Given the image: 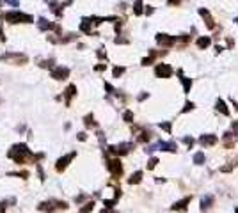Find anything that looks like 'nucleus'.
I'll use <instances>...</instances> for the list:
<instances>
[{
  "instance_id": "5701e85b",
  "label": "nucleus",
  "mask_w": 238,
  "mask_h": 213,
  "mask_svg": "<svg viewBox=\"0 0 238 213\" xmlns=\"http://www.w3.org/2000/svg\"><path fill=\"white\" fill-rule=\"evenodd\" d=\"M192 108H194V103L187 101V103H185V108H183V112H189V110H192Z\"/></svg>"
},
{
  "instance_id": "4be33fe9",
  "label": "nucleus",
  "mask_w": 238,
  "mask_h": 213,
  "mask_svg": "<svg viewBox=\"0 0 238 213\" xmlns=\"http://www.w3.org/2000/svg\"><path fill=\"white\" fill-rule=\"evenodd\" d=\"M183 142H185L189 148H192V146H194V139H192V137H183Z\"/></svg>"
},
{
  "instance_id": "9d476101",
  "label": "nucleus",
  "mask_w": 238,
  "mask_h": 213,
  "mask_svg": "<svg viewBox=\"0 0 238 213\" xmlns=\"http://www.w3.org/2000/svg\"><path fill=\"white\" fill-rule=\"evenodd\" d=\"M213 204V197L212 196H206V197H203V201H201V210L205 212V210H210V206Z\"/></svg>"
},
{
  "instance_id": "7ed1b4c3",
  "label": "nucleus",
  "mask_w": 238,
  "mask_h": 213,
  "mask_svg": "<svg viewBox=\"0 0 238 213\" xmlns=\"http://www.w3.org/2000/svg\"><path fill=\"white\" fill-rule=\"evenodd\" d=\"M75 155H76V153H69V155L62 156L60 160H57V164H55V171H57V172H62V171H64V169L69 165V162L75 158Z\"/></svg>"
},
{
  "instance_id": "0eeeda50",
  "label": "nucleus",
  "mask_w": 238,
  "mask_h": 213,
  "mask_svg": "<svg viewBox=\"0 0 238 213\" xmlns=\"http://www.w3.org/2000/svg\"><path fill=\"white\" fill-rule=\"evenodd\" d=\"M68 75H69V69H66V68H57V69H53V73H52V76L57 78V80H64Z\"/></svg>"
},
{
  "instance_id": "a878e982",
  "label": "nucleus",
  "mask_w": 238,
  "mask_h": 213,
  "mask_svg": "<svg viewBox=\"0 0 238 213\" xmlns=\"http://www.w3.org/2000/svg\"><path fill=\"white\" fill-rule=\"evenodd\" d=\"M85 139H87L85 133H78V140H85Z\"/></svg>"
},
{
  "instance_id": "423d86ee",
  "label": "nucleus",
  "mask_w": 238,
  "mask_h": 213,
  "mask_svg": "<svg viewBox=\"0 0 238 213\" xmlns=\"http://www.w3.org/2000/svg\"><path fill=\"white\" fill-rule=\"evenodd\" d=\"M156 149H162V151H171V153H174V151L178 149V146H176V142H158V144H156Z\"/></svg>"
},
{
  "instance_id": "dca6fc26",
  "label": "nucleus",
  "mask_w": 238,
  "mask_h": 213,
  "mask_svg": "<svg viewBox=\"0 0 238 213\" xmlns=\"http://www.w3.org/2000/svg\"><path fill=\"white\" fill-rule=\"evenodd\" d=\"M84 123H85V126H96V123H94V119H92V116H91V114L85 117V121H84Z\"/></svg>"
},
{
  "instance_id": "c85d7f7f",
  "label": "nucleus",
  "mask_w": 238,
  "mask_h": 213,
  "mask_svg": "<svg viewBox=\"0 0 238 213\" xmlns=\"http://www.w3.org/2000/svg\"><path fill=\"white\" fill-rule=\"evenodd\" d=\"M235 213H238V208H237V210H235Z\"/></svg>"
},
{
  "instance_id": "2eb2a0df",
  "label": "nucleus",
  "mask_w": 238,
  "mask_h": 213,
  "mask_svg": "<svg viewBox=\"0 0 238 213\" xmlns=\"http://www.w3.org/2000/svg\"><path fill=\"white\" fill-rule=\"evenodd\" d=\"M217 110H221L224 116H229V110L226 108V105H224V101H222V100H219V101H217Z\"/></svg>"
},
{
  "instance_id": "f257e3e1",
  "label": "nucleus",
  "mask_w": 238,
  "mask_h": 213,
  "mask_svg": "<svg viewBox=\"0 0 238 213\" xmlns=\"http://www.w3.org/2000/svg\"><path fill=\"white\" fill-rule=\"evenodd\" d=\"M7 155H9V158H12V160L18 162V164H25L27 158L30 156V149H28L25 144H16V146L11 148V151H9Z\"/></svg>"
},
{
  "instance_id": "412c9836",
  "label": "nucleus",
  "mask_w": 238,
  "mask_h": 213,
  "mask_svg": "<svg viewBox=\"0 0 238 213\" xmlns=\"http://www.w3.org/2000/svg\"><path fill=\"white\" fill-rule=\"evenodd\" d=\"M190 85H192V82H190V80H187V78H183V87H185V92H189V91H190Z\"/></svg>"
},
{
  "instance_id": "39448f33",
  "label": "nucleus",
  "mask_w": 238,
  "mask_h": 213,
  "mask_svg": "<svg viewBox=\"0 0 238 213\" xmlns=\"http://www.w3.org/2000/svg\"><path fill=\"white\" fill-rule=\"evenodd\" d=\"M199 142H201V146H213L215 142H217V135H212V133H208V135H203L201 139H199Z\"/></svg>"
},
{
  "instance_id": "b1692460",
  "label": "nucleus",
  "mask_w": 238,
  "mask_h": 213,
  "mask_svg": "<svg viewBox=\"0 0 238 213\" xmlns=\"http://www.w3.org/2000/svg\"><path fill=\"white\" fill-rule=\"evenodd\" d=\"M123 71H124L123 68H116V69H114V76H119V75H121Z\"/></svg>"
},
{
  "instance_id": "f3484780",
  "label": "nucleus",
  "mask_w": 238,
  "mask_h": 213,
  "mask_svg": "<svg viewBox=\"0 0 238 213\" xmlns=\"http://www.w3.org/2000/svg\"><path fill=\"white\" fill-rule=\"evenodd\" d=\"M92 206H94V203H87V204L80 210V213H89L91 210H92Z\"/></svg>"
},
{
  "instance_id": "ddd939ff",
  "label": "nucleus",
  "mask_w": 238,
  "mask_h": 213,
  "mask_svg": "<svg viewBox=\"0 0 238 213\" xmlns=\"http://www.w3.org/2000/svg\"><path fill=\"white\" fill-rule=\"evenodd\" d=\"M75 91H76V87H75V85H69V87L66 89V105H69V98H73V96H75Z\"/></svg>"
},
{
  "instance_id": "1a4fd4ad",
  "label": "nucleus",
  "mask_w": 238,
  "mask_h": 213,
  "mask_svg": "<svg viewBox=\"0 0 238 213\" xmlns=\"http://www.w3.org/2000/svg\"><path fill=\"white\" fill-rule=\"evenodd\" d=\"M37 210L39 212H53L55 210V201H52V203H41L37 206Z\"/></svg>"
},
{
  "instance_id": "cd10ccee",
  "label": "nucleus",
  "mask_w": 238,
  "mask_h": 213,
  "mask_svg": "<svg viewBox=\"0 0 238 213\" xmlns=\"http://www.w3.org/2000/svg\"><path fill=\"white\" fill-rule=\"evenodd\" d=\"M0 39H4V36H2V30H0Z\"/></svg>"
},
{
  "instance_id": "f03ea898",
  "label": "nucleus",
  "mask_w": 238,
  "mask_h": 213,
  "mask_svg": "<svg viewBox=\"0 0 238 213\" xmlns=\"http://www.w3.org/2000/svg\"><path fill=\"white\" fill-rule=\"evenodd\" d=\"M107 167H108V171L112 172V176H114V178H119V176L123 174V165H121V162H119L117 158H114V160H108Z\"/></svg>"
},
{
  "instance_id": "aec40b11",
  "label": "nucleus",
  "mask_w": 238,
  "mask_h": 213,
  "mask_svg": "<svg viewBox=\"0 0 238 213\" xmlns=\"http://www.w3.org/2000/svg\"><path fill=\"white\" fill-rule=\"evenodd\" d=\"M156 164H158V160H156V158H151V160L148 162V169H149V171H151V169H155V167H156Z\"/></svg>"
},
{
  "instance_id": "a211bd4d",
  "label": "nucleus",
  "mask_w": 238,
  "mask_h": 213,
  "mask_svg": "<svg viewBox=\"0 0 238 213\" xmlns=\"http://www.w3.org/2000/svg\"><path fill=\"white\" fill-rule=\"evenodd\" d=\"M197 44H199L201 48H206V46L210 44V39H208V37H203V39H199V43H197Z\"/></svg>"
},
{
  "instance_id": "4468645a",
  "label": "nucleus",
  "mask_w": 238,
  "mask_h": 213,
  "mask_svg": "<svg viewBox=\"0 0 238 213\" xmlns=\"http://www.w3.org/2000/svg\"><path fill=\"white\" fill-rule=\"evenodd\" d=\"M205 160H206L205 153H196V155H194V164H197V165H203V164H205Z\"/></svg>"
},
{
  "instance_id": "6e6552de",
  "label": "nucleus",
  "mask_w": 238,
  "mask_h": 213,
  "mask_svg": "<svg viewBox=\"0 0 238 213\" xmlns=\"http://www.w3.org/2000/svg\"><path fill=\"white\" fill-rule=\"evenodd\" d=\"M190 199H192V197H185V199H181L180 203H174V204H172V210H174V212H176V210H185L187 204L190 203Z\"/></svg>"
},
{
  "instance_id": "20e7f679",
  "label": "nucleus",
  "mask_w": 238,
  "mask_h": 213,
  "mask_svg": "<svg viewBox=\"0 0 238 213\" xmlns=\"http://www.w3.org/2000/svg\"><path fill=\"white\" fill-rule=\"evenodd\" d=\"M2 60H12V62L23 64V62H27V57L25 55H18V53H7V55L2 57Z\"/></svg>"
},
{
  "instance_id": "393cba45",
  "label": "nucleus",
  "mask_w": 238,
  "mask_h": 213,
  "mask_svg": "<svg viewBox=\"0 0 238 213\" xmlns=\"http://www.w3.org/2000/svg\"><path fill=\"white\" fill-rule=\"evenodd\" d=\"M165 132H171V123H164V124H160Z\"/></svg>"
},
{
  "instance_id": "bb28decb",
  "label": "nucleus",
  "mask_w": 238,
  "mask_h": 213,
  "mask_svg": "<svg viewBox=\"0 0 238 213\" xmlns=\"http://www.w3.org/2000/svg\"><path fill=\"white\" fill-rule=\"evenodd\" d=\"M5 204H7V203H0V213L5 212Z\"/></svg>"
},
{
  "instance_id": "f8f14e48",
  "label": "nucleus",
  "mask_w": 238,
  "mask_h": 213,
  "mask_svg": "<svg viewBox=\"0 0 238 213\" xmlns=\"http://www.w3.org/2000/svg\"><path fill=\"white\" fill-rule=\"evenodd\" d=\"M140 180H142V172L137 171L135 174H132V178L128 180V183H130V185H137V183H140Z\"/></svg>"
},
{
  "instance_id": "9b49d317",
  "label": "nucleus",
  "mask_w": 238,
  "mask_h": 213,
  "mask_svg": "<svg viewBox=\"0 0 238 213\" xmlns=\"http://www.w3.org/2000/svg\"><path fill=\"white\" fill-rule=\"evenodd\" d=\"M156 75L158 76H169L171 75V68L169 66H158L156 68Z\"/></svg>"
},
{
  "instance_id": "6ab92c4d",
  "label": "nucleus",
  "mask_w": 238,
  "mask_h": 213,
  "mask_svg": "<svg viewBox=\"0 0 238 213\" xmlns=\"http://www.w3.org/2000/svg\"><path fill=\"white\" fill-rule=\"evenodd\" d=\"M124 121H126V123H132V121H133V112H130V110L124 112Z\"/></svg>"
}]
</instances>
